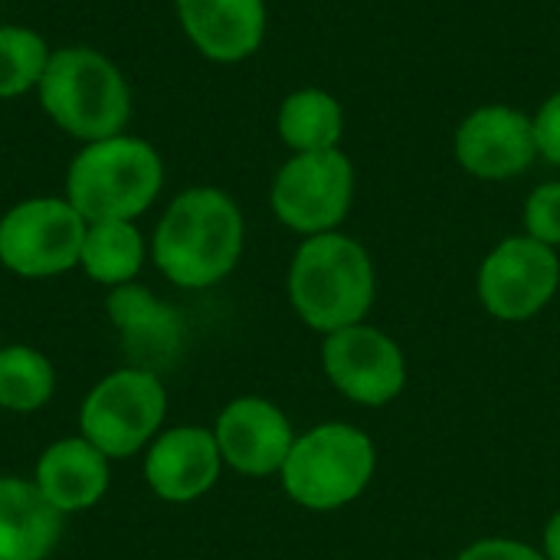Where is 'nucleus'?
Returning a JSON list of instances; mask_svg holds the SVG:
<instances>
[{"label":"nucleus","instance_id":"412c9836","mask_svg":"<svg viewBox=\"0 0 560 560\" xmlns=\"http://www.w3.org/2000/svg\"><path fill=\"white\" fill-rule=\"evenodd\" d=\"M49 43L16 23L0 26V98H16L39 85L46 62H49Z\"/></svg>","mask_w":560,"mask_h":560},{"label":"nucleus","instance_id":"aec40b11","mask_svg":"<svg viewBox=\"0 0 560 560\" xmlns=\"http://www.w3.org/2000/svg\"><path fill=\"white\" fill-rule=\"evenodd\" d=\"M52 394V364L33 348L0 351V407L13 413L39 410Z\"/></svg>","mask_w":560,"mask_h":560},{"label":"nucleus","instance_id":"4468645a","mask_svg":"<svg viewBox=\"0 0 560 560\" xmlns=\"http://www.w3.org/2000/svg\"><path fill=\"white\" fill-rule=\"evenodd\" d=\"M220 446L217 436L200 427H180L154 440L144 476L148 486L167 502L200 499L220 476Z\"/></svg>","mask_w":560,"mask_h":560},{"label":"nucleus","instance_id":"393cba45","mask_svg":"<svg viewBox=\"0 0 560 560\" xmlns=\"http://www.w3.org/2000/svg\"><path fill=\"white\" fill-rule=\"evenodd\" d=\"M545 560H560V512L545 528Z\"/></svg>","mask_w":560,"mask_h":560},{"label":"nucleus","instance_id":"6e6552de","mask_svg":"<svg viewBox=\"0 0 560 560\" xmlns=\"http://www.w3.org/2000/svg\"><path fill=\"white\" fill-rule=\"evenodd\" d=\"M167 394L154 371L128 368L105 377L82 404L85 440L112 459L138 453L164 420Z\"/></svg>","mask_w":560,"mask_h":560},{"label":"nucleus","instance_id":"f257e3e1","mask_svg":"<svg viewBox=\"0 0 560 560\" xmlns=\"http://www.w3.org/2000/svg\"><path fill=\"white\" fill-rule=\"evenodd\" d=\"M243 236V213L230 194L190 187L174 197L154 230V262L174 285L207 289L233 272Z\"/></svg>","mask_w":560,"mask_h":560},{"label":"nucleus","instance_id":"f8f14e48","mask_svg":"<svg viewBox=\"0 0 560 560\" xmlns=\"http://www.w3.org/2000/svg\"><path fill=\"white\" fill-rule=\"evenodd\" d=\"M213 436H217L220 456L243 476L282 472L295 443L285 413L262 397L233 400L220 413Z\"/></svg>","mask_w":560,"mask_h":560},{"label":"nucleus","instance_id":"4be33fe9","mask_svg":"<svg viewBox=\"0 0 560 560\" xmlns=\"http://www.w3.org/2000/svg\"><path fill=\"white\" fill-rule=\"evenodd\" d=\"M525 236L558 249L560 246V180H548L525 200Z\"/></svg>","mask_w":560,"mask_h":560},{"label":"nucleus","instance_id":"ddd939ff","mask_svg":"<svg viewBox=\"0 0 560 560\" xmlns=\"http://www.w3.org/2000/svg\"><path fill=\"white\" fill-rule=\"evenodd\" d=\"M180 30L213 62H243L266 39V0H174Z\"/></svg>","mask_w":560,"mask_h":560},{"label":"nucleus","instance_id":"9b49d317","mask_svg":"<svg viewBox=\"0 0 560 560\" xmlns=\"http://www.w3.org/2000/svg\"><path fill=\"white\" fill-rule=\"evenodd\" d=\"M456 161L482 180H509L525 174L538 154L535 118L512 105H482L463 118L453 138Z\"/></svg>","mask_w":560,"mask_h":560},{"label":"nucleus","instance_id":"423d86ee","mask_svg":"<svg viewBox=\"0 0 560 560\" xmlns=\"http://www.w3.org/2000/svg\"><path fill=\"white\" fill-rule=\"evenodd\" d=\"M272 213L295 233H331L354 200V164L341 148L292 154L272 180Z\"/></svg>","mask_w":560,"mask_h":560},{"label":"nucleus","instance_id":"7ed1b4c3","mask_svg":"<svg viewBox=\"0 0 560 560\" xmlns=\"http://www.w3.org/2000/svg\"><path fill=\"white\" fill-rule=\"evenodd\" d=\"M36 92L56 128L85 144L121 135L131 118V92L121 69L92 46L52 49Z\"/></svg>","mask_w":560,"mask_h":560},{"label":"nucleus","instance_id":"f3484780","mask_svg":"<svg viewBox=\"0 0 560 560\" xmlns=\"http://www.w3.org/2000/svg\"><path fill=\"white\" fill-rule=\"evenodd\" d=\"M108 456L89 440H62L49 446L36 466V489L66 515L95 505L108 486Z\"/></svg>","mask_w":560,"mask_h":560},{"label":"nucleus","instance_id":"b1692460","mask_svg":"<svg viewBox=\"0 0 560 560\" xmlns=\"http://www.w3.org/2000/svg\"><path fill=\"white\" fill-rule=\"evenodd\" d=\"M459 560H545V555H538L532 545L525 541H512V538H486L469 545Z\"/></svg>","mask_w":560,"mask_h":560},{"label":"nucleus","instance_id":"f03ea898","mask_svg":"<svg viewBox=\"0 0 560 560\" xmlns=\"http://www.w3.org/2000/svg\"><path fill=\"white\" fill-rule=\"evenodd\" d=\"M377 276L368 249L345 233L305 236L289 269V299L315 331L361 325L374 305Z\"/></svg>","mask_w":560,"mask_h":560},{"label":"nucleus","instance_id":"9d476101","mask_svg":"<svg viewBox=\"0 0 560 560\" xmlns=\"http://www.w3.org/2000/svg\"><path fill=\"white\" fill-rule=\"evenodd\" d=\"M322 364L331 384L361 407H384L407 384L404 351L394 338L371 325L331 331L322 348Z\"/></svg>","mask_w":560,"mask_h":560},{"label":"nucleus","instance_id":"0eeeda50","mask_svg":"<svg viewBox=\"0 0 560 560\" xmlns=\"http://www.w3.org/2000/svg\"><path fill=\"white\" fill-rule=\"evenodd\" d=\"M85 226L66 197H30L0 220V262L26 279L59 276L79 262Z\"/></svg>","mask_w":560,"mask_h":560},{"label":"nucleus","instance_id":"dca6fc26","mask_svg":"<svg viewBox=\"0 0 560 560\" xmlns=\"http://www.w3.org/2000/svg\"><path fill=\"white\" fill-rule=\"evenodd\" d=\"M62 512L36 482L0 479V560H43L59 541Z\"/></svg>","mask_w":560,"mask_h":560},{"label":"nucleus","instance_id":"5701e85b","mask_svg":"<svg viewBox=\"0 0 560 560\" xmlns=\"http://www.w3.org/2000/svg\"><path fill=\"white\" fill-rule=\"evenodd\" d=\"M535 141H538V154L560 167V89L541 102L535 115Z\"/></svg>","mask_w":560,"mask_h":560},{"label":"nucleus","instance_id":"6ab92c4d","mask_svg":"<svg viewBox=\"0 0 560 560\" xmlns=\"http://www.w3.org/2000/svg\"><path fill=\"white\" fill-rule=\"evenodd\" d=\"M144 262V240L131 220H102L85 226L79 266L102 285H125Z\"/></svg>","mask_w":560,"mask_h":560},{"label":"nucleus","instance_id":"a211bd4d","mask_svg":"<svg viewBox=\"0 0 560 560\" xmlns=\"http://www.w3.org/2000/svg\"><path fill=\"white\" fill-rule=\"evenodd\" d=\"M279 138L295 151H328L338 148L345 131V108L325 89H295L282 98L276 115Z\"/></svg>","mask_w":560,"mask_h":560},{"label":"nucleus","instance_id":"39448f33","mask_svg":"<svg viewBox=\"0 0 560 560\" xmlns=\"http://www.w3.org/2000/svg\"><path fill=\"white\" fill-rule=\"evenodd\" d=\"M377 466L371 436L348 423H325L292 443L282 486L292 502L312 512H335L354 502Z\"/></svg>","mask_w":560,"mask_h":560},{"label":"nucleus","instance_id":"1a4fd4ad","mask_svg":"<svg viewBox=\"0 0 560 560\" xmlns=\"http://www.w3.org/2000/svg\"><path fill=\"white\" fill-rule=\"evenodd\" d=\"M558 253L532 236L502 240L479 269V299L499 322L535 318L558 292Z\"/></svg>","mask_w":560,"mask_h":560},{"label":"nucleus","instance_id":"2eb2a0df","mask_svg":"<svg viewBox=\"0 0 560 560\" xmlns=\"http://www.w3.org/2000/svg\"><path fill=\"white\" fill-rule=\"evenodd\" d=\"M108 315L118 325L131 358L148 368L167 364L180 348V318L174 308L161 305L144 285H115L108 295Z\"/></svg>","mask_w":560,"mask_h":560},{"label":"nucleus","instance_id":"20e7f679","mask_svg":"<svg viewBox=\"0 0 560 560\" xmlns=\"http://www.w3.org/2000/svg\"><path fill=\"white\" fill-rule=\"evenodd\" d=\"M164 184V164L154 144L135 135H112L82 144L66 174V200L85 223L141 217Z\"/></svg>","mask_w":560,"mask_h":560}]
</instances>
